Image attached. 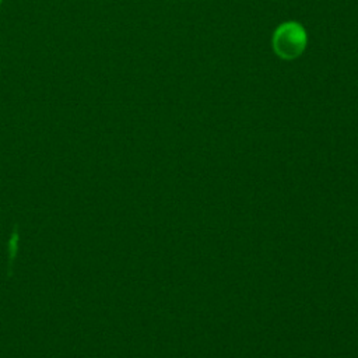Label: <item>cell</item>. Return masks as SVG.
<instances>
[{
  "label": "cell",
  "instance_id": "6da1fadb",
  "mask_svg": "<svg viewBox=\"0 0 358 358\" xmlns=\"http://www.w3.org/2000/svg\"><path fill=\"white\" fill-rule=\"evenodd\" d=\"M306 46V32L296 22L281 24L273 35V49L281 59L291 60L305 50Z\"/></svg>",
  "mask_w": 358,
  "mask_h": 358
},
{
  "label": "cell",
  "instance_id": "7a4b0ae2",
  "mask_svg": "<svg viewBox=\"0 0 358 358\" xmlns=\"http://www.w3.org/2000/svg\"><path fill=\"white\" fill-rule=\"evenodd\" d=\"M0 3H1V0H0Z\"/></svg>",
  "mask_w": 358,
  "mask_h": 358
}]
</instances>
